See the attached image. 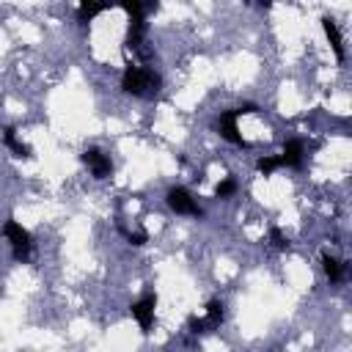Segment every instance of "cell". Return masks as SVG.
Wrapping results in <instances>:
<instances>
[{
    "label": "cell",
    "instance_id": "cell-1",
    "mask_svg": "<svg viewBox=\"0 0 352 352\" xmlns=\"http://www.w3.org/2000/svg\"><path fill=\"white\" fill-rule=\"evenodd\" d=\"M118 8H124L126 11V36H124V47L126 50H132L140 60H143V66L151 60V50L146 47V33H148V22H146V16L151 14V11H157L160 8V3H140V0H124V3H118Z\"/></svg>",
    "mask_w": 352,
    "mask_h": 352
},
{
    "label": "cell",
    "instance_id": "cell-2",
    "mask_svg": "<svg viewBox=\"0 0 352 352\" xmlns=\"http://www.w3.org/2000/svg\"><path fill=\"white\" fill-rule=\"evenodd\" d=\"M162 88V74L143 63H126L121 72V91L135 99H154Z\"/></svg>",
    "mask_w": 352,
    "mask_h": 352
},
{
    "label": "cell",
    "instance_id": "cell-3",
    "mask_svg": "<svg viewBox=\"0 0 352 352\" xmlns=\"http://www.w3.org/2000/svg\"><path fill=\"white\" fill-rule=\"evenodd\" d=\"M3 236H6V242L11 245V258H14V261L25 264V261L33 256V234H30L19 220L8 217V220L3 223Z\"/></svg>",
    "mask_w": 352,
    "mask_h": 352
},
{
    "label": "cell",
    "instance_id": "cell-4",
    "mask_svg": "<svg viewBox=\"0 0 352 352\" xmlns=\"http://www.w3.org/2000/svg\"><path fill=\"white\" fill-rule=\"evenodd\" d=\"M165 204H168V209L176 212V214L204 217V206H201V204L195 201V195H192L187 187H182V184H176V187H170V190L165 192Z\"/></svg>",
    "mask_w": 352,
    "mask_h": 352
},
{
    "label": "cell",
    "instance_id": "cell-5",
    "mask_svg": "<svg viewBox=\"0 0 352 352\" xmlns=\"http://www.w3.org/2000/svg\"><path fill=\"white\" fill-rule=\"evenodd\" d=\"M223 319H226V305H223L220 300H209L204 316H190V319H187V330H190L192 336L212 333V330H217V327L223 324Z\"/></svg>",
    "mask_w": 352,
    "mask_h": 352
},
{
    "label": "cell",
    "instance_id": "cell-6",
    "mask_svg": "<svg viewBox=\"0 0 352 352\" xmlns=\"http://www.w3.org/2000/svg\"><path fill=\"white\" fill-rule=\"evenodd\" d=\"M129 314H132V319L138 322L140 333H151V327H154V314H157V292L140 294V297L129 305Z\"/></svg>",
    "mask_w": 352,
    "mask_h": 352
},
{
    "label": "cell",
    "instance_id": "cell-7",
    "mask_svg": "<svg viewBox=\"0 0 352 352\" xmlns=\"http://www.w3.org/2000/svg\"><path fill=\"white\" fill-rule=\"evenodd\" d=\"M236 118H239L236 107L223 110V113L217 116V132H220V138H223L226 143H231V146H239V148H253V143L242 138V132H239V126H236Z\"/></svg>",
    "mask_w": 352,
    "mask_h": 352
},
{
    "label": "cell",
    "instance_id": "cell-8",
    "mask_svg": "<svg viewBox=\"0 0 352 352\" xmlns=\"http://www.w3.org/2000/svg\"><path fill=\"white\" fill-rule=\"evenodd\" d=\"M80 160H82V165L91 170V176L94 179H110L113 176V160L102 151V148H85L82 154H80Z\"/></svg>",
    "mask_w": 352,
    "mask_h": 352
},
{
    "label": "cell",
    "instance_id": "cell-9",
    "mask_svg": "<svg viewBox=\"0 0 352 352\" xmlns=\"http://www.w3.org/2000/svg\"><path fill=\"white\" fill-rule=\"evenodd\" d=\"M283 168H294V170H302L305 165V140L302 138H292L283 143V151L278 154Z\"/></svg>",
    "mask_w": 352,
    "mask_h": 352
},
{
    "label": "cell",
    "instance_id": "cell-10",
    "mask_svg": "<svg viewBox=\"0 0 352 352\" xmlns=\"http://www.w3.org/2000/svg\"><path fill=\"white\" fill-rule=\"evenodd\" d=\"M322 30H324V36H327V41H330V47H333V52H336V58L344 63L346 60V50H344V36H341V28H338V22L333 19V16H322Z\"/></svg>",
    "mask_w": 352,
    "mask_h": 352
},
{
    "label": "cell",
    "instance_id": "cell-11",
    "mask_svg": "<svg viewBox=\"0 0 352 352\" xmlns=\"http://www.w3.org/2000/svg\"><path fill=\"white\" fill-rule=\"evenodd\" d=\"M0 140H3V146H8V148L14 151V157H19V160H33V148L16 138V129H14V126H3Z\"/></svg>",
    "mask_w": 352,
    "mask_h": 352
},
{
    "label": "cell",
    "instance_id": "cell-12",
    "mask_svg": "<svg viewBox=\"0 0 352 352\" xmlns=\"http://www.w3.org/2000/svg\"><path fill=\"white\" fill-rule=\"evenodd\" d=\"M107 8H113V3H94V0H82L80 6H77V25L80 28H88V22H94L102 11H107Z\"/></svg>",
    "mask_w": 352,
    "mask_h": 352
},
{
    "label": "cell",
    "instance_id": "cell-13",
    "mask_svg": "<svg viewBox=\"0 0 352 352\" xmlns=\"http://www.w3.org/2000/svg\"><path fill=\"white\" fill-rule=\"evenodd\" d=\"M322 270H324L330 283H341L346 278V261H341V258H336L330 253H322Z\"/></svg>",
    "mask_w": 352,
    "mask_h": 352
},
{
    "label": "cell",
    "instance_id": "cell-14",
    "mask_svg": "<svg viewBox=\"0 0 352 352\" xmlns=\"http://www.w3.org/2000/svg\"><path fill=\"white\" fill-rule=\"evenodd\" d=\"M280 168H283L280 157L264 154V157H258V160H256V170H258L261 176H272V173H275V170H280Z\"/></svg>",
    "mask_w": 352,
    "mask_h": 352
},
{
    "label": "cell",
    "instance_id": "cell-15",
    "mask_svg": "<svg viewBox=\"0 0 352 352\" xmlns=\"http://www.w3.org/2000/svg\"><path fill=\"white\" fill-rule=\"evenodd\" d=\"M267 239H270V245H272L275 250H289V248H292L289 236H286V234L280 231V226H275V223L267 228Z\"/></svg>",
    "mask_w": 352,
    "mask_h": 352
},
{
    "label": "cell",
    "instance_id": "cell-16",
    "mask_svg": "<svg viewBox=\"0 0 352 352\" xmlns=\"http://www.w3.org/2000/svg\"><path fill=\"white\" fill-rule=\"evenodd\" d=\"M236 190H239V184H236V179H223V182H217V187H214V198H223V201H228V198H234L236 195Z\"/></svg>",
    "mask_w": 352,
    "mask_h": 352
},
{
    "label": "cell",
    "instance_id": "cell-17",
    "mask_svg": "<svg viewBox=\"0 0 352 352\" xmlns=\"http://www.w3.org/2000/svg\"><path fill=\"white\" fill-rule=\"evenodd\" d=\"M118 231L126 236V242H129L132 248H143V245L148 242V234H146V231H129V228H124V226H118Z\"/></svg>",
    "mask_w": 352,
    "mask_h": 352
},
{
    "label": "cell",
    "instance_id": "cell-18",
    "mask_svg": "<svg viewBox=\"0 0 352 352\" xmlns=\"http://www.w3.org/2000/svg\"><path fill=\"white\" fill-rule=\"evenodd\" d=\"M236 113H239V116H248V113H258V104H256V102H242V104L236 107Z\"/></svg>",
    "mask_w": 352,
    "mask_h": 352
}]
</instances>
